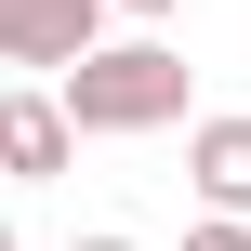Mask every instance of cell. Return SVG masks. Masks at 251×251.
<instances>
[{"mask_svg": "<svg viewBox=\"0 0 251 251\" xmlns=\"http://www.w3.org/2000/svg\"><path fill=\"white\" fill-rule=\"evenodd\" d=\"M66 159H79L66 93H53V79H13V93H0V185H53Z\"/></svg>", "mask_w": 251, "mask_h": 251, "instance_id": "3", "label": "cell"}, {"mask_svg": "<svg viewBox=\"0 0 251 251\" xmlns=\"http://www.w3.org/2000/svg\"><path fill=\"white\" fill-rule=\"evenodd\" d=\"M53 93H66L79 132H172V119H185V53H172V40H106V53L66 66Z\"/></svg>", "mask_w": 251, "mask_h": 251, "instance_id": "1", "label": "cell"}, {"mask_svg": "<svg viewBox=\"0 0 251 251\" xmlns=\"http://www.w3.org/2000/svg\"><path fill=\"white\" fill-rule=\"evenodd\" d=\"M185 251H251V225H238V212H199V225H185Z\"/></svg>", "mask_w": 251, "mask_h": 251, "instance_id": "5", "label": "cell"}, {"mask_svg": "<svg viewBox=\"0 0 251 251\" xmlns=\"http://www.w3.org/2000/svg\"><path fill=\"white\" fill-rule=\"evenodd\" d=\"M66 251H146V238H119V225H93V238H66Z\"/></svg>", "mask_w": 251, "mask_h": 251, "instance_id": "6", "label": "cell"}, {"mask_svg": "<svg viewBox=\"0 0 251 251\" xmlns=\"http://www.w3.org/2000/svg\"><path fill=\"white\" fill-rule=\"evenodd\" d=\"M106 13H119V0H0V66L66 79V66L106 53Z\"/></svg>", "mask_w": 251, "mask_h": 251, "instance_id": "2", "label": "cell"}, {"mask_svg": "<svg viewBox=\"0 0 251 251\" xmlns=\"http://www.w3.org/2000/svg\"><path fill=\"white\" fill-rule=\"evenodd\" d=\"M0 251H13V225H0Z\"/></svg>", "mask_w": 251, "mask_h": 251, "instance_id": "8", "label": "cell"}, {"mask_svg": "<svg viewBox=\"0 0 251 251\" xmlns=\"http://www.w3.org/2000/svg\"><path fill=\"white\" fill-rule=\"evenodd\" d=\"M185 185H199V212H238L251 225V106H225V119L185 132Z\"/></svg>", "mask_w": 251, "mask_h": 251, "instance_id": "4", "label": "cell"}, {"mask_svg": "<svg viewBox=\"0 0 251 251\" xmlns=\"http://www.w3.org/2000/svg\"><path fill=\"white\" fill-rule=\"evenodd\" d=\"M119 13H132V26H159V13H185V0H119Z\"/></svg>", "mask_w": 251, "mask_h": 251, "instance_id": "7", "label": "cell"}]
</instances>
